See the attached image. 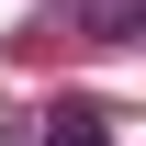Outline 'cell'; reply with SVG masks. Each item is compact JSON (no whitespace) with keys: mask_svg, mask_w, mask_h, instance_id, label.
Returning <instances> with one entry per match:
<instances>
[{"mask_svg":"<svg viewBox=\"0 0 146 146\" xmlns=\"http://www.w3.org/2000/svg\"><path fill=\"white\" fill-rule=\"evenodd\" d=\"M11 146H112V112L101 101H56V112H23Z\"/></svg>","mask_w":146,"mask_h":146,"instance_id":"cell-1","label":"cell"},{"mask_svg":"<svg viewBox=\"0 0 146 146\" xmlns=\"http://www.w3.org/2000/svg\"><path fill=\"white\" fill-rule=\"evenodd\" d=\"M135 23H146V0H56V34H79V45H135Z\"/></svg>","mask_w":146,"mask_h":146,"instance_id":"cell-2","label":"cell"}]
</instances>
